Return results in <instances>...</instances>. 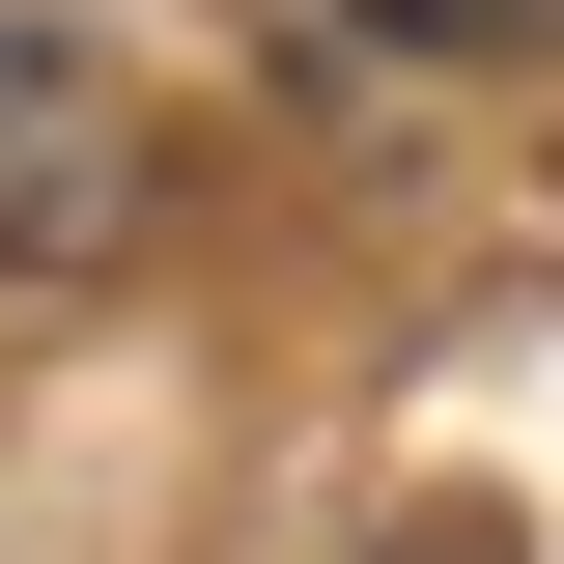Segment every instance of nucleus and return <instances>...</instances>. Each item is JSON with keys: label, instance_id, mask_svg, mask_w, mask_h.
<instances>
[{"label": "nucleus", "instance_id": "f257e3e1", "mask_svg": "<svg viewBox=\"0 0 564 564\" xmlns=\"http://www.w3.org/2000/svg\"><path fill=\"white\" fill-rule=\"evenodd\" d=\"M85 226H113V113H85V57L0 29V254H85Z\"/></svg>", "mask_w": 564, "mask_h": 564}, {"label": "nucleus", "instance_id": "f03ea898", "mask_svg": "<svg viewBox=\"0 0 564 564\" xmlns=\"http://www.w3.org/2000/svg\"><path fill=\"white\" fill-rule=\"evenodd\" d=\"M339 29H395V57H564V0H339Z\"/></svg>", "mask_w": 564, "mask_h": 564}]
</instances>
